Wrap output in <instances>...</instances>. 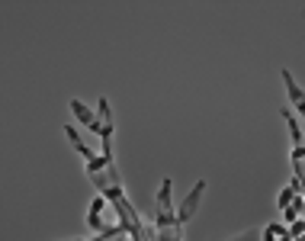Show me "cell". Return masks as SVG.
Returning <instances> with one entry per match:
<instances>
[{
    "label": "cell",
    "mask_w": 305,
    "mask_h": 241,
    "mask_svg": "<svg viewBox=\"0 0 305 241\" xmlns=\"http://www.w3.org/2000/svg\"><path fill=\"white\" fill-rule=\"evenodd\" d=\"M302 158H305V145L299 148V152H292V161H302Z\"/></svg>",
    "instance_id": "8"
},
{
    "label": "cell",
    "mask_w": 305,
    "mask_h": 241,
    "mask_svg": "<svg viewBox=\"0 0 305 241\" xmlns=\"http://www.w3.org/2000/svg\"><path fill=\"white\" fill-rule=\"evenodd\" d=\"M71 113H74V116L80 119V123H84V126L90 129V132H97V135L106 129V126H103V119H100V116L94 113V109H87L84 103H80V100H71Z\"/></svg>",
    "instance_id": "2"
},
{
    "label": "cell",
    "mask_w": 305,
    "mask_h": 241,
    "mask_svg": "<svg viewBox=\"0 0 305 241\" xmlns=\"http://www.w3.org/2000/svg\"><path fill=\"white\" fill-rule=\"evenodd\" d=\"M65 135L71 138V145H74V148H77V152H80V155H84V158H87V164H90V161H94V158H97V155H94V152H90V148L84 145V138H80V135L74 132V126H65Z\"/></svg>",
    "instance_id": "6"
},
{
    "label": "cell",
    "mask_w": 305,
    "mask_h": 241,
    "mask_svg": "<svg viewBox=\"0 0 305 241\" xmlns=\"http://www.w3.org/2000/svg\"><path fill=\"white\" fill-rule=\"evenodd\" d=\"M100 119H103V126H113V113H109L106 100H100Z\"/></svg>",
    "instance_id": "7"
},
{
    "label": "cell",
    "mask_w": 305,
    "mask_h": 241,
    "mask_svg": "<svg viewBox=\"0 0 305 241\" xmlns=\"http://www.w3.org/2000/svg\"><path fill=\"white\" fill-rule=\"evenodd\" d=\"M280 116L286 119V126H289V132H292V145H296L292 152H299V148H302V129H299V123H296V116H292V109L283 106V109H280Z\"/></svg>",
    "instance_id": "5"
},
{
    "label": "cell",
    "mask_w": 305,
    "mask_h": 241,
    "mask_svg": "<svg viewBox=\"0 0 305 241\" xmlns=\"http://www.w3.org/2000/svg\"><path fill=\"white\" fill-rule=\"evenodd\" d=\"M100 213H103V196H97L94 203H90V216H87V225L94 228V232H100V235H103L106 228H103V219H100Z\"/></svg>",
    "instance_id": "4"
},
{
    "label": "cell",
    "mask_w": 305,
    "mask_h": 241,
    "mask_svg": "<svg viewBox=\"0 0 305 241\" xmlns=\"http://www.w3.org/2000/svg\"><path fill=\"white\" fill-rule=\"evenodd\" d=\"M283 74V84H286V90H289V100L296 103V109L302 113V119H305V94H302V87L296 84V77H292L289 71H280Z\"/></svg>",
    "instance_id": "3"
},
{
    "label": "cell",
    "mask_w": 305,
    "mask_h": 241,
    "mask_svg": "<svg viewBox=\"0 0 305 241\" xmlns=\"http://www.w3.org/2000/svg\"><path fill=\"white\" fill-rule=\"evenodd\" d=\"M202 190H206V184H202V180H196V187L190 190V196L183 199V206H180V216H177V225L183 228L193 219V213H196V206H199V196H202Z\"/></svg>",
    "instance_id": "1"
}]
</instances>
